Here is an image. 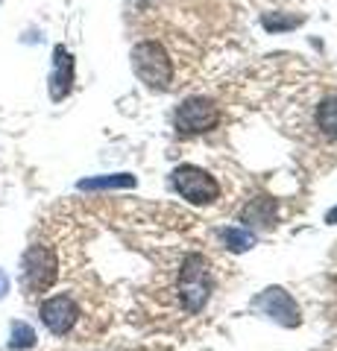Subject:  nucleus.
<instances>
[{
  "mask_svg": "<svg viewBox=\"0 0 337 351\" xmlns=\"http://www.w3.org/2000/svg\"><path fill=\"white\" fill-rule=\"evenodd\" d=\"M325 223H337V208H332V211L325 214Z\"/></svg>",
  "mask_w": 337,
  "mask_h": 351,
  "instance_id": "dca6fc26",
  "label": "nucleus"
},
{
  "mask_svg": "<svg viewBox=\"0 0 337 351\" xmlns=\"http://www.w3.org/2000/svg\"><path fill=\"white\" fill-rule=\"evenodd\" d=\"M173 188L191 205H211L220 196V184L214 176L205 173L202 167H194V164H182L173 170Z\"/></svg>",
  "mask_w": 337,
  "mask_h": 351,
  "instance_id": "7ed1b4c3",
  "label": "nucleus"
},
{
  "mask_svg": "<svg viewBox=\"0 0 337 351\" xmlns=\"http://www.w3.org/2000/svg\"><path fill=\"white\" fill-rule=\"evenodd\" d=\"M211 295V269L202 255H188L179 269V299L185 311L200 313Z\"/></svg>",
  "mask_w": 337,
  "mask_h": 351,
  "instance_id": "f03ea898",
  "label": "nucleus"
},
{
  "mask_svg": "<svg viewBox=\"0 0 337 351\" xmlns=\"http://www.w3.org/2000/svg\"><path fill=\"white\" fill-rule=\"evenodd\" d=\"M244 223L255 226V228H267L270 223L276 219V202L267 199V196H258V199H253L246 208H244Z\"/></svg>",
  "mask_w": 337,
  "mask_h": 351,
  "instance_id": "1a4fd4ad",
  "label": "nucleus"
},
{
  "mask_svg": "<svg viewBox=\"0 0 337 351\" xmlns=\"http://www.w3.org/2000/svg\"><path fill=\"white\" fill-rule=\"evenodd\" d=\"M255 307H258V311H264L270 319L279 322V325H285V328H297L299 319H302L297 302H293L290 293H285L281 287H267L255 299Z\"/></svg>",
  "mask_w": 337,
  "mask_h": 351,
  "instance_id": "0eeeda50",
  "label": "nucleus"
},
{
  "mask_svg": "<svg viewBox=\"0 0 337 351\" xmlns=\"http://www.w3.org/2000/svg\"><path fill=\"white\" fill-rule=\"evenodd\" d=\"M73 88V56L68 50L59 47L53 50V71H50V97L53 100H65Z\"/></svg>",
  "mask_w": 337,
  "mask_h": 351,
  "instance_id": "6e6552de",
  "label": "nucleus"
},
{
  "mask_svg": "<svg viewBox=\"0 0 337 351\" xmlns=\"http://www.w3.org/2000/svg\"><path fill=\"white\" fill-rule=\"evenodd\" d=\"M80 191H112V188H135V176L115 173V176H97V179H82L77 184Z\"/></svg>",
  "mask_w": 337,
  "mask_h": 351,
  "instance_id": "9d476101",
  "label": "nucleus"
},
{
  "mask_svg": "<svg viewBox=\"0 0 337 351\" xmlns=\"http://www.w3.org/2000/svg\"><path fill=\"white\" fill-rule=\"evenodd\" d=\"M6 293H9V278H6V272L0 269V299H3Z\"/></svg>",
  "mask_w": 337,
  "mask_h": 351,
  "instance_id": "2eb2a0df",
  "label": "nucleus"
},
{
  "mask_svg": "<svg viewBox=\"0 0 337 351\" xmlns=\"http://www.w3.org/2000/svg\"><path fill=\"white\" fill-rule=\"evenodd\" d=\"M220 123V108L209 97H188L176 108V129L182 135H202Z\"/></svg>",
  "mask_w": 337,
  "mask_h": 351,
  "instance_id": "39448f33",
  "label": "nucleus"
},
{
  "mask_svg": "<svg viewBox=\"0 0 337 351\" xmlns=\"http://www.w3.org/2000/svg\"><path fill=\"white\" fill-rule=\"evenodd\" d=\"M59 278V261L56 252L50 246H30L24 255V290L27 293H45L53 287V281Z\"/></svg>",
  "mask_w": 337,
  "mask_h": 351,
  "instance_id": "20e7f679",
  "label": "nucleus"
},
{
  "mask_svg": "<svg viewBox=\"0 0 337 351\" xmlns=\"http://www.w3.org/2000/svg\"><path fill=\"white\" fill-rule=\"evenodd\" d=\"M297 24H299V18H293V15L285 18V15H276V12H273V15H267V18H264V27H267V29H273V32H279V29H290V27H297Z\"/></svg>",
  "mask_w": 337,
  "mask_h": 351,
  "instance_id": "4468645a",
  "label": "nucleus"
},
{
  "mask_svg": "<svg viewBox=\"0 0 337 351\" xmlns=\"http://www.w3.org/2000/svg\"><path fill=\"white\" fill-rule=\"evenodd\" d=\"M12 348H32L36 346V331L27 322H12V339H9Z\"/></svg>",
  "mask_w": 337,
  "mask_h": 351,
  "instance_id": "ddd939ff",
  "label": "nucleus"
},
{
  "mask_svg": "<svg viewBox=\"0 0 337 351\" xmlns=\"http://www.w3.org/2000/svg\"><path fill=\"white\" fill-rule=\"evenodd\" d=\"M317 129L325 138L337 141V97H329L317 106Z\"/></svg>",
  "mask_w": 337,
  "mask_h": 351,
  "instance_id": "9b49d317",
  "label": "nucleus"
},
{
  "mask_svg": "<svg viewBox=\"0 0 337 351\" xmlns=\"http://www.w3.org/2000/svg\"><path fill=\"white\" fill-rule=\"evenodd\" d=\"M220 237H223L226 249H232V252H246V249H253V243H255V237L249 234L246 228H226Z\"/></svg>",
  "mask_w": 337,
  "mask_h": 351,
  "instance_id": "f8f14e48",
  "label": "nucleus"
},
{
  "mask_svg": "<svg viewBox=\"0 0 337 351\" xmlns=\"http://www.w3.org/2000/svg\"><path fill=\"white\" fill-rule=\"evenodd\" d=\"M132 71L150 91H167L173 82V62L159 41H141L132 50Z\"/></svg>",
  "mask_w": 337,
  "mask_h": 351,
  "instance_id": "f257e3e1",
  "label": "nucleus"
},
{
  "mask_svg": "<svg viewBox=\"0 0 337 351\" xmlns=\"http://www.w3.org/2000/svg\"><path fill=\"white\" fill-rule=\"evenodd\" d=\"M77 319H80V307L71 295L62 293V295H53V299L41 302V322L47 325L50 334H56V337L71 334V328L77 325Z\"/></svg>",
  "mask_w": 337,
  "mask_h": 351,
  "instance_id": "423d86ee",
  "label": "nucleus"
}]
</instances>
